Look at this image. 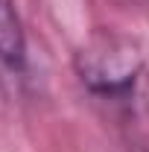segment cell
<instances>
[{
	"label": "cell",
	"mask_w": 149,
	"mask_h": 152,
	"mask_svg": "<svg viewBox=\"0 0 149 152\" xmlns=\"http://www.w3.org/2000/svg\"><path fill=\"white\" fill-rule=\"evenodd\" d=\"M143 56L137 44L129 38L96 32V35L76 53V70L79 79L91 88L93 94H126L140 73Z\"/></svg>",
	"instance_id": "obj_1"
},
{
	"label": "cell",
	"mask_w": 149,
	"mask_h": 152,
	"mask_svg": "<svg viewBox=\"0 0 149 152\" xmlns=\"http://www.w3.org/2000/svg\"><path fill=\"white\" fill-rule=\"evenodd\" d=\"M0 61L9 70H20L26 61V35L12 0H0Z\"/></svg>",
	"instance_id": "obj_2"
}]
</instances>
